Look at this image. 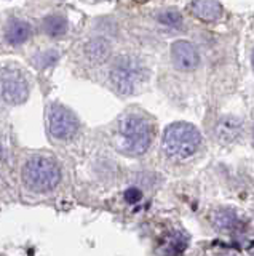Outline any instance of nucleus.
<instances>
[{"instance_id":"f257e3e1","label":"nucleus","mask_w":254,"mask_h":256,"mask_svg":"<svg viewBox=\"0 0 254 256\" xmlns=\"http://www.w3.org/2000/svg\"><path fill=\"white\" fill-rule=\"evenodd\" d=\"M152 138V125L146 117L130 114L118 122L117 148L126 156H142L149 149Z\"/></svg>"},{"instance_id":"f03ea898","label":"nucleus","mask_w":254,"mask_h":256,"mask_svg":"<svg viewBox=\"0 0 254 256\" xmlns=\"http://www.w3.org/2000/svg\"><path fill=\"white\" fill-rule=\"evenodd\" d=\"M202 136L194 125L186 122L173 124L163 134L162 148L166 156L173 158H187L200 148Z\"/></svg>"},{"instance_id":"7ed1b4c3","label":"nucleus","mask_w":254,"mask_h":256,"mask_svg":"<svg viewBox=\"0 0 254 256\" xmlns=\"http://www.w3.org/2000/svg\"><path fill=\"white\" fill-rule=\"evenodd\" d=\"M61 180V170L51 157L34 156L24 164L22 181L30 190L48 192L58 186Z\"/></svg>"},{"instance_id":"20e7f679","label":"nucleus","mask_w":254,"mask_h":256,"mask_svg":"<svg viewBox=\"0 0 254 256\" xmlns=\"http://www.w3.org/2000/svg\"><path fill=\"white\" fill-rule=\"evenodd\" d=\"M110 80L120 93L133 94L144 86L147 80V70L144 64L134 56L123 54L115 61L112 70H110Z\"/></svg>"},{"instance_id":"39448f33","label":"nucleus","mask_w":254,"mask_h":256,"mask_svg":"<svg viewBox=\"0 0 254 256\" xmlns=\"http://www.w3.org/2000/svg\"><path fill=\"white\" fill-rule=\"evenodd\" d=\"M29 96L26 74L16 66L0 68V98L8 104H21Z\"/></svg>"},{"instance_id":"423d86ee","label":"nucleus","mask_w":254,"mask_h":256,"mask_svg":"<svg viewBox=\"0 0 254 256\" xmlns=\"http://www.w3.org/2000/svg\"><path fill=\"white\" fill-rule=\"evenodd\" d=\"M46 122H48L50 133L58 140H70L74 138L78 130L77 117L72 114L62 104H51L48 109V116H46Z\"/></svg>"},{"instance_id":"0eeeda50","label":"nucleus","mask_w":254,"mask_h":256,"mask_svg":"<svg viewBox=\"0 0 254 256\" xmlns=\"http://www.w3.org/2000/svg\"><path fill=\"white\" fill-rule=\"evenodd\" d=\"M171 60L179 70H194L200 62V54L194 44L187 40H178L171 46Z\"/></svg>"},{"instance_id":"6e6552de","label":"nucleus","mask_w":254,"mask_h":256,"mask_svg":"<svg viewBox=\"0 0 254 256\" xmlns=\"http://www.w3.org/2000/svg\"><path fill=\"white\" fill-rule=\"evenodd\" d=\"M242 130H243V125L240 122V118L226 116L221 120H218L216 126H214V136H216L218 141L229 144V142H235L240 138Z\"/></svg>"},{"instance_id":"1a4fd4ad","label":"nucleus","mask_w":254,"mask_h":256,"mask_svg":"<svg viewBox=\"0 0 254 256\" xmlns=\"http://www.w3.org/2000/svg\"><path fill=\"white\" fill-rule=\"evenodd\" d=\"M211 222L214 228L222 232H235L242 228L240 218L232 210H226V208L214 212L211 216Z\"/></svg>"},{"instance_id":"9d476101","label":"nucleus","mask_w":254,"mask_h":256,"mask_svg":"<svg viewBox=\"0 0 254 256\" xmlns=\"http://www.w3.org/2000/svg\"><path fill=\"white\" fill-rule=\"evenodd\" d=\"M30 34H32V28H30L29 22L22 20H13L8 24V28L5 29V38L11 45L24 44L26 40H29Z\"/></svg>"},{"instance_id":"9b49d317","label":"nucleus","mask_w":254,"mask_h":256,"mask_svg":"<svg viewBox=\"0 0 254 256\" xmlns=\"http://www.w3.org/2000/svg\"><path fill=\"white\" fill-rule=\"evenodd\" d=\"M192 12L203 21H216L222 14V6L218 0H195L192 4Z\"/></svg>"},{"instance_id":"f8f14e48","label":"nucleus","mask_w":254,"mask_h":256,"mask_svg":"<svg viewBox=\"0 0 254 256\" xmlns=\"http://www.w3.org/2000/svg\"><path fill=\"white\" fill-rule=\"evenodd\" d=\"M85 54L93 62H104L110 56V45L104 38H94L86 44Z\"/></svg>"},{"instance_id":"ddd939ff","label":"nucleus","mask_w":254,"mask_h":256,"mask_svg":"<svg viewBox=\"0 0 254 256\" xmlns=\"http://www.w3.org/2000/svg\"><path fill=\"white\" fill-rule=\"evenodd\" d=\"M43 30L50 37H61L67 30V21L61 14H51L43 20Z\"/></svg>"},{"instance_id":"4468645a","label":"nucleus","mask_w":254,"mask_h":256,"mask_svg":"<svg viewBox=\"0 0 254 256\" xmlns=\"http://www.w3.org/2000/svg\"><path fill=\"white\" fill-rule=\"evenodd\" d=\"M158 20H160L163 24H170V26H178L181 22V14L176 13V12H165L158 16Z\"/></svg>"},{"instance_id":"2eb2a0df","label":"nucleus","mask_w":254,"mask_h":256,"mask_svg":"<svg viewBox=\"0 0 254 256\" xmlns=\"http://www.w3.org/2000/svg\"><path fill=\"white\" fill-rule=\"evenodd\" d=\"M125 197H126V200H128L130 204H134V202H138V200L141 198V192L136 188H131V189L126 190Z\"/></svg>"},{"instance_id":"dca6fc26","label":"nucleus","mask_w":254,"mask_h":256,"mask_svg":"<svg viewBox=\"0 0 254 256\" xmlns=\"http://www.w3.org/2000/svg\"><path fill=\"white\" fill-rule=\"evenodd\" d=\"M251 61H253V69H254V52H253V58H251Z\"/></svg>"}]
</instances>
